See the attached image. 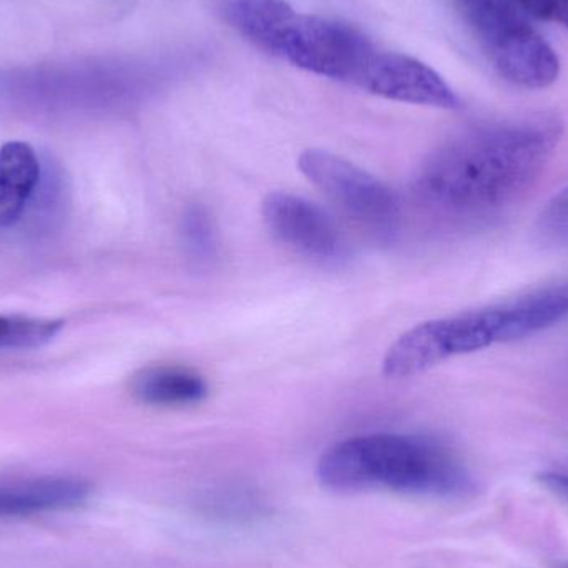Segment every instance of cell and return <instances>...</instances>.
<instances>
[{"label": "cell", "instance_id": "cell-1", "mask_svg": "<svg viewBox=\"0 0 568 568\" xmlns=\"http://www.w3.org/2000/svg\"><path fill=\"white\" fill-rule=\"evenodd\" d=\"M560 135V123L546 116L467 130L429 156L417 180L420 199L453 219L499 215L536 185Z\"/></svg>", "mask_w": 568, "mask_h": 568}, {"label": "cell", "instance_id": "cell-2", "mask_svg": "<svg viewBox=\"0 0 568 568\" xmlns=\"http://www.w3.org/2000/svg\"><path fill=\"white\" fill-rule=\"evenodd\" d=\"M317 479L334 493L389 490L460 499L476 490L473 473L450 447L413 434H367L341 440L321 456Z\"/></svg>", "mask_w": 568, "mask_h": 568}, {"label": "cell", "instance_id": "cell-3", "mask_svg": "<svg viewBox=\"0 0 568 568\" xmlns=\"http://www.w3.org/2000/svg\"><path fill=\"white\" fill-rule=\"evenodd\" d=\"M568 320V283L539 287L506 303L417 324L387 349L384 376H417L463 354L534 336Z\"/></svg>", "mask_w": 568, "mask_h": 568}, {"label": "cell", "instance_id": "cell-4", "mask_svg": "<svg viewBox=\"0 0 568 568\" xmlns=\"http://www.w3.org/2000/svg\"><path fill=\"white\" fill-rule=\"evenodd\" d=\"M457 3L504 79L526 89H546L559 79V57L513 0Z\"/></svg>", "mask_w": 568, "mask_h": 568}, {"label": "cell", "instance_id": "cell-5", "mask_svg": "<svg viewBox=\"0 0 568 568\" xmlns=\"http://www.w3.org/2000/svg\"><path fill=\"white\" fill-rule=\"evenodd\" d=\"M377 47L356 27L317 16H297L282 57L294 67L356 85Z\"/></svg>", "mask_w": 568, "mask_h": 568}, {"label": "cell", "instance_id": "cell-6", "mask_svg": "<svg viewBox=\"0 0 568 568\" xmlns=\"http://www.w3.org/2000/svg\"><path fill=\"white\" fill-rule=\"evenodd\" d=\"M297 166L351 219L377 230H389L396 222V196L366 170L323 150H307Z\"/></svg>", "mask_w": 568, "mask_h": 568}, {"label": "cell", "instance_id": "cell-7", "mask_svg": "<svg viewBox=\"0 0 568 568\" xmlns=\"http://www.w3.org/2000/svg\"><path fill=\"white\" fill-rule=\"evenodd\" d=\"M356 87L394 102L446 110L459 106L456 93L436 70L420 60L389 50L376 49Z\"/></svg>", "mask_w": 568, "mask_h": 568}, {"label": "cell", "instance_id": "cell-8", "mask_svg": "<svg viewBox=\"0 0 568 568\" xmlns=\"http://www.w3.org/2000/svg\"><path fill=\"white\" fill-rule=\"evenodd\" d=\"M262 213L272 235L301 255L331 260L343 252L339 230L329 215L301 196L270 193Z\"/></svg>", "mask_w": 568, "mask_h": 568}, {"label": "cell", "instance_id": "cell-9", "mask_svg": "<svg viewBox=\"0 0 568 568\" xmlns=\"http://www.w3.org/2000/svg\"><path fill=\"white\" fill-rule=\"evenodd\" d=\"M219 16L265 52L282 55L297 13L286 0H215Z\"/></svg>", "mask_w": 568, "mask_h": 568}, {"label": "cell", "instance_id": "cell-10", "mask_svg": "<svg viewBox=\"0 0 568 568\" xmlns=\"http://www.w3.org/2000/svg\"><path fill=\"white\" fill-rule=\"evenodd\" d=\"M90 484L75 477H40L0 486V517H23L82 506Z\"/></svg>", "mask_w": 568, "mask_h": 568}, {"label": "cell", "instance_id": "cell-11", "mask_svg": "<svg viewBox=\"0 0 568 568\" xmlns=\"http://www.w3.org/2000/svg\"><path fill=\"white\" fill-rule=\"evenodd\" d=\"M39 180V159L29 143L9 142L0 149V229L19 222Z\"/></svg>", "mask_w": 568, "mask_h": 568}, {"label": "cell", "instance_id": "cell-12", "mask_svg": "<svg viewBox=\"0 0 568 568\" xmlns=\"http://www.w3.org/2000/svg\"><path fill=\"white\" fill-rule=\"evenodd\" d=\"M133 396L153 406H186L209 393L206 381L195 371L179 366H152L139 371L130 383Z\"/></svg>", "mask_w": 568, "mask_h": 568}, {"label": "cell", "instance_id": "cell-13", "mask_svg": "<svg viewBox=\"0 0 568 568\" xmlns=\"http://www.w3.org/2000/svg\"><path fill=\"white\" fill-rule=\"evenodd\" d=\"M63 327V321L2 314L0 316V349L37 347L52 341Z\"/></svg>", "mask_w": 568, "mask_h": 568}, {"label": "cell", "instance_id": "cell-14", "mask_svg": "<svg viewBox=\"0 0 568 568\" xmlns=\"http://www.w3.org/2000/svg\"><path fill=\"white\" fill-rule=\"evenodd\" d=\"M183 236L190 253L199 258H209L215 250V230L205 210L193 206L183 216Z\"/></svg>", "mask_w": 568, "mask_h": 568}, {"label": "cell", "instance_id": "cell-15", "mask_svg": "<svg viewBox=\"0 0 568 568\" xmlns=\"http://www.w3.org/2000/svg\"><path fill=\"white\" fill-rule=\"evenodd\" d=\"M544 239L557 245H568V186L554 196L539 219Z\"/></svg>", "mask_w": 568, "mask_h": 568}, {"label": "cell", "instance_id": "cell-16", "mask_svg": "<svg viewBox=\"0 0 568 568\" xmlns=\"http://www.w3.org/2000/svg\"><path fill=\"white\" fill-rule=\"evenodd\" d=\"M517 9L568 30V0H513Z\"/></svg>", "mask_w": 568, "mask_h": 568}, {"label": "cell", "instance_id": "cell-17", "mask_svg": "<svg viewBox=\"0 0 568 568\" xmlns=\"http://www.w3.org/2000/svg\"><path fill=\"white\" fill-rule=\"evenodd\" d=\"M542 483L546 484L552 493L559 494L560 497L568 500V467L567 469L544 474Z\"/></svg>", "mask_w": 568, "mask_h": 568}]
</instances>
